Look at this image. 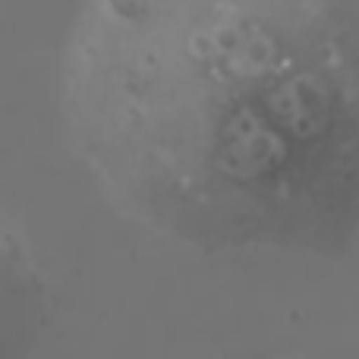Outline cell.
Segmentation results:
<instances>
[{
    "mask_svg": "<svg viewBox=\"0 0 359 359\" xmlns=\"http://www.w3.org/2000/svg\"><path fill=\"white\" fill-rule=\"evenodd\" d=\"M63 104L107 196L174 240L359 233V0H86Z\"/></svg>",
    "mask_w": 359,
    "mask_h": 359,
    "instance_id": "obj_1",
    "label": "cell"
}]
</instances>
